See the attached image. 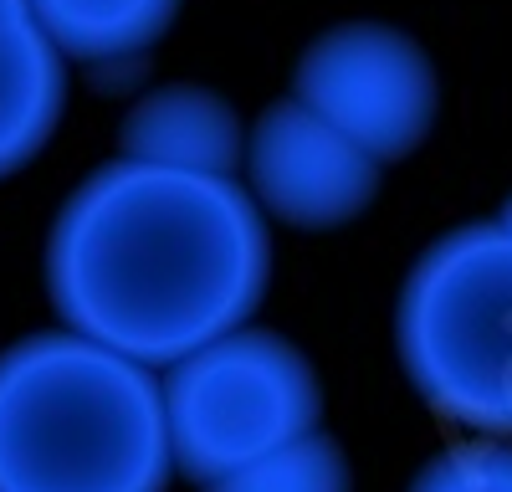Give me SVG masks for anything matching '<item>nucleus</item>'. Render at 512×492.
Returning <instances> with one entry per match:
<instances>
[{"instance_id":"obj_9","label":"nucleus","mask_w":512,"mask_h":492,"mask_svg":"<svg viewBox=\"0 0 512 492\" xmlns=\"http://www.w3.org/2000/svg\"><path fill=\"white\" fill-rule=\"evenodd\" d=\"M52 47L77 62H123L175 26L180 0H31Z\"/></svg>"},{"instance_id":"obj_6","label":"nucleus","mask_w":512,"mask_h":492,"mask_svg":"<svg viewBox=\"0 0 512 492\" xmlns=\"http://www.w3.org/2000/svg\"><path fill=\"white\" fill-rule=\"evenodd\" d=\"M246 175L267 216L303 231H328L364 216L379 190V164L297 98L272 103L251 123Z\"/></svg>"},{"instance_id":"obj_2","label":"nucleus","mask_w":512,"mask_h":492,"mask_svg":"<svg viewBox=\"0 0 512 492\" xmlns=\"http://www.w3.org/2000/svg\"><path fill=\"white\" fill-rule=\"evenodd\" d=\"M164 380L82 334L0 354V492H164Z\"/></svg>"},{"instance_id":"obj_7","label":"nucleus","mask_w":512,"mask_h":492,"mask_svg":"<svg viewBox=\"0 0 512 492\" xmlns=\"http://www.w3.org/2000/svg\"><path fill=\"white\" fill-rule=\"evenodd\" d=\"M123 159L154 164V170L236 180L246 164V134L226 98L205 88H159L123 118Z\"/></svg>"},{"instance_id":"obj_5","label":"nucleus","mask_w":512,"mask_h":492,"mask_svg":"<svg viewBox=\"0 0 512 492\" xmlns=\"http://www.w3.org/2000/svg\"><path fill=\"white\" fill-rule=\"evenodd\" d=\"M292 98L374 164H395L436 123V67L420 41L384 21H344L297 62Z\"/></svg>"},{"instance_id":"obj_3","label":"nucleus","mask_w":512,"mask_h":492,"mask_svg":"<svg viewBox=\"0 0 512 492\" xmlns=\"http://www.w3.org/2000/svg\"><path fill=\"white\" fill-rule=\"evenodd\" d=\"M395 344L410 385L446 421L512 441V236L456 226L410 267Z\"/></svg>"},{"instance_id":"obj_10","label":"nucleus","mask_w":512,"mask_h":492,"mask_svg":"<svg viewBox=\"0 0 512 492\" xmlns=\"http://www.w3.org/2000/svg\"><path fill=\"white\" fill-rule=\"evenodd\" d=\"M205 492H354V477H349L344 446L323 431H313V436L272 451L262 462L210 482Z\"/></svg>"},{"instance_id":"obj_4","label":"nucleus","mask_w":512,"mask_h":492,"mask_svg":"<svg viewBox=\"0 0 512 492\" xmlns=\"http://www.w3.org/2000/svg\"><path fill=\"white\" fill-rule=\"evenodd\" d=\"M318 416L323 390L303 349L251 323L164 369L175 472L200 487L313 436Z\"/></svg>"},{"instance_id":"obj_1","label":"nucleus","mask_w":512,"mask_h":492,"mask_svg":"<svg viewBox=\"0 0 512 492\" xmlns=\"http://www.w3.org/2000/svg\"><path fill=\"white\" fill-rule=\"evenodd\" d=\"M272 241L241 180L113 159L82 180L47 241V293L67 323L144 369H175L256 313Z\"/></svg>"},{"instance_id":"obj_11","label":"nucleus","mask_w":512,"mask_h":492,"mask_svg":"<svg viewBox=\"0 0 512 492\" xmlns=\"http://www.w3.org/2000/svg\"><path fill=\"white\" fill-rule=\"evenodd\" d=\"M410 492H512V441L482 436L451 446L410 482Z\"/></svg>"},{"instance_id":"obj_12","label":"nucleus","mask_w":512,"mask_h":492,"mask_svg":"<svg viewBox=\"0 0 512 492\" xmlns=\"http://www.w3.org/2000/svg\"><path fill=\"white\" fill-rule=\"evenodd\" d=\"M502 226H507V236H512V200H507V211H502Z\"/></svg>"},{"instance_id":"obj_8","label":"nucleus","mask_w":512,"mask_h":492,"mask_svg":"<svg viewBox=\"0 0 512 492\" xmlns=\"http://www.w3.org/2000/svg\"><path fill=\"white\" fill-rule=\"evenodd\" d=\"M67 98L62 52L41 31L31 0H0V175L52 139Z\"/></svg>"}]
</instances>
